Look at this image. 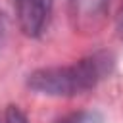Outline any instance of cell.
I'll return each instance as SVG.
<instances>
[{"label":"cell","instance_id":"cell-2","mask_svg":"<svg viewBox=\"0 0 123 123\" xmlns=\"http://www.w3.org/2000/svg\"><path fill=\"white\" fill-rule=\"evenodd\" d=\"M110 15V0H67V19L79 35H98Z\"/></svg>","mask_w":123,"mask_h":123},{"label":"cell","instance_id":"cell-4","mask_svg":"<svg viewBox=\"0 0 123 123\" xmlns=\"http://www.w3.org/2000/svg\"><path fill=\"white\" fill-rule=\"evenodd\" d=\"M56 123H100V117L90 111H75V113L63 115Z\"/></svg>","mask_w":123,"mask_h":123},{"label":"cell","instance_id":"cell-6","mask_svg":"<svg viewBox=\"0 0 123 123\" xmlns=\"http://www.w3.org/2000/svg\"><path fill=\"white\" fill-rule=\"evenodd\" d=\"M117 31H119V37L123 38V8L119 10V15H117Z\"/></svg>","mask_w":123,"mask_h":123},{"label":"cell","instance_id":"cell-3","mask_svg":"<svg viewBox=\"0 0 123 123\" xmlns=\"http://www.w3.org/2000/svg\"><path fill=\"white\" fill-rule=\"evenodd\" d=\"M54 0H15L17 25L25 37L38 38L50 23Z\"/></svg>","mask_w":123,"mask_h":123},{"label":"cell","instance_id":"cell-1","mask_svg":"<svg viewBox=\"0 0 123 123\" xmlns=\"http://www.w3.org/2000/svg\"><path fill=\"white\" fill-rule=\"evenodd\" d=\"M113 58L108 52H94L69 65H50L29 73L27 88L40 96L71 98L98 86L110 75Z\"/></svg>","mask_w":123,"mask_h":123},{"label":"cell","instance_id":"cell-5","mask_svg":"<svg viewBox=\"0 0 123 123\" xmlns=\"http://www.w3.org/2000/svg\"><path fill=\"white\" fill-rule=\"evenodd\" d=\"M2 123H31L27 119V115L21 111V108L17 106H8L2 117Z\"/></svg>","mask_w":123,"mask_h":123}]
</instances>
